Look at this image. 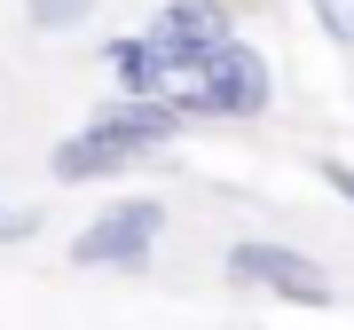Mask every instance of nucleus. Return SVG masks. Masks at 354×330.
Here are the masks:
<instances>
[{
    "instance_id": "obj_7",
    "label": "nucleus",
    "mask_w": 354,
    "mask_h": 330,
    "mask_svg": "<svg viewBox=\"0 0 354 330\" xmlns=\"http://www.w3.org/2000/svg\"><path fill=\"white\" fill-rule=\"evenodd\" d=\"M315 181H323L339 204H354V157H315Z\"/></svg>"
},
{
    "instance_id": "obj_2",
    "label": "nucleus",
    "mask_w": 354,
    "mask_h": 330,
    "mask_svg": "<svg viewBox=\"0 0 354 330\" xmlns=\"http://www.w3.org/2000/svg\"><path fill=\"white\" fill-rule=\"evenodd\" d=\"M165 229H174V213H165V197H111L87 229L71 236V267L79 275H142V267L158 260Z\"/></svg>"
},
{
    "instance_id": "obj_6",
    "label": "nucleus",
    "mask_w": 354,
    "mask_h": 330,
    "mask_svg": "<svg viewBox=\"0 0 354 330\" xmlns=\"http://www.w3.org/2000/svg\"><path fill=\"white\" fill-rule=\"evenodd\" d=\"M24 16H32L39 32H71V24L95 16V0H24Z\"/></svg>"
},
{
    "instance_id": "obj_8",
    "label": "nucleus",
    "mask_w": 354,
    "mask_h": 330,
    "mask_svg": "<svg viewBox=\"0 0 354 330\" xmlns=\"http://www.w3.org/2000/svg\"><path fill=\"white\" fill-rule=\"evenodd\" d=\"M307 8H315V24L339 39V48H354V16H346V0H307Z\"/></svg>"
},
{
    "instance_id": "obj_4",
    "label": "nucleus",
    "mask_w": 354,
    "mask_h": 330,
    "mask_svg": "<svg viewBox=\"0 0 354 330\" xmlns=\"http://www.w3.org/2000/svg\"><path fill=\"white\" fill-rule=\"evenodd\" d=\"M142 39L158 48V64H165V79H197V64L221 48V39H236V24H228V8L221 0H158V16L142 24Z\"/></svg>"
},
{
    "instance_id": "obj_1",
    "label": "nucleus",
    "mask_w": 354,
    "mask_h": 330,
    "mask_svg": "<svg viewBox=\"0 0 354 330\" xmlns=\"http://www.w3.org/2000/svg\"><path fill=\"white\" fill-rule=\"evenodd\" d=\"M174 102H181V118L252 126V118H268V102H276V71H268V55L252 48V39H221V48L197 64V79L174 87Z\"/></svg>"
},
{
    "instance_id": "obj_5",
    "label": "nucleus",
    "mask_w": 354,
    "mask_h": 330,
    "mask_svg": "<svg viewBox=\"0 0 354 330\" xmlns=\"http://www.w3.org/2000/svg\"><path fill=\"white\" fill-rule=\"evenodd\" d=\"M102 64H111V95H118V102H158V95H174V79H165L158 48H150L142 32H118L111 48H102Z\"/></svg>"
},
{
    "instance_id": "obj_3",
    "label": "nucleus",
    "mask_w": 354,
    "mask_h": 330,
    "mask_svg": "<svg viewBox=\"0 0 354 330\" xmlns=\"http://www.w3.org/2000/svg\"><path fill=\"white\" fill-rule=\"evenodd\" d=\"M221 275L236 283V291H268L283 307H330V299H339L330 267L315 252H299V244H276V236H236L221 252Z\"/></svg>"
}]
</instances>
